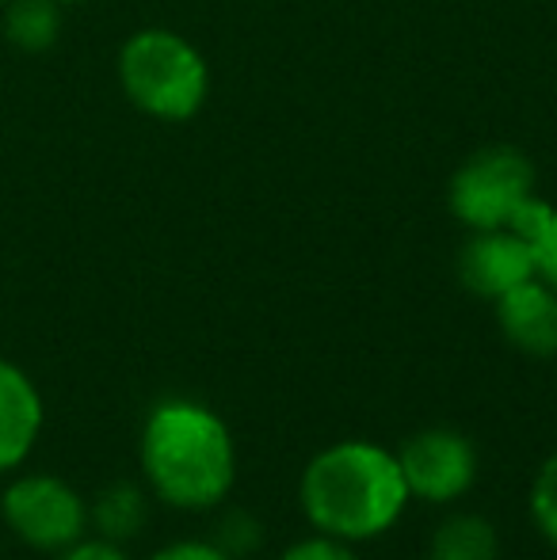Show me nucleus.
<instances>
[{
    "mask_svg": "<svg viewBox=\"0 0 557 560\" xmlns=\"http://www.w3.org/2000/svg\"><path fill=\"white\" fill-rule=\"evenodd\" d=\"M535 248L515 229H477L459 252V279L477 298H504L520 282L535 279Z\"/></svg>",
    "mask_w": 557,
    "mask_h": 560,
    "instance_id": "7",
    "label": "nucleus"
},
{
    "mask_svg": "<svg viewBox=\"0 0 557 560\" xmlns=\"http://www.w3.org/2000/svg\"><path fill=\"white\" fill-rule=\"evenodd\" d=\"M298 500L313 530L356 546L394 530L413 495L394 450L348 439L325 446L305 465Z\"/></svg>",
    "mask_w": 557,
    "mask_h": 560,
    "instance_id": "1",
    "label": "nucleus"
},
{
    "mask_svg": "<svg viewBox=\"0 0 557 560\" xmlns=\"http://www.w3.org/2000/svg\"><path fill=\"white\" fill-rule=\"evenodd\" d=\"M54 560H130L119 549V541H107V538H81L73 541L69 549L54 553Z\"/></svg>",
    "mask_w": 557,
    "mask_h": 560,
    "instance_id": "17",
    "label": "nucleus"
},
{
    "mask_svg": "<svg viewBox=\"0 0 557 560\" xmlns=\"http://www.w3.org/2000/svg\"><path fill=\"white\" fill-rule=\"evenodd\" d=\"M279 560H359V553L348 541L317 534V538H305V541H298V546H290Z\"/></svg>",
    "mask_w": 557,
    "mask_h": 560,
    "instance_id": "14",
    "label": "nucleus"
},
{
    "mask_svg": "<svg viewBox=\"0 0 557 560\" xmlns=\"http://www.w3.org/2000/svg\"><path fill=\"white\" fill-rule=\"evenodd\" d=\"M500 541L489 518L451 515L436 526L428 541V560H497Z\"/></svg>",
    "mask_w": 557,
    "mask_h": 560,
    "instance_id": "10",
    "label": "nucleus"
},
{
    "mask_svg": "<svg viewBox=\"0 0 557 560\" xmlns=\"http://www.w3.org/2000/svg\"><path fill=\"white\" fill-rule=\"evenodd\" d=\"M531 515L543 538L557 549V454H550L531 485Z\"/></svg>",
    "mask_w": 557,
    "mask_h": 560,
    "instance_id": "13",
    "label": "nucleus"
},
{
    "mask_svg": "<svg viewBox=\"0 0 557 560\" xmlns=\"http://www.w3.org/2000/svg\"><path fill=\"white\" fill-rule=\"evenodd\" d=\"M58 4H92V0H58Z\"/></svg>",
    "mask_w": 557,
    "mask_h": 560,
    "instance_id": "18",
    "label": "nucleus"
},
{
    "mask_svg": "<svg viewBox=\"0 0 557 560\" xmlns=\"http://www.w3.org/2000/svg\"><path fill=\"white\" fill-rule=\"evenodd\" d=\"M0 515L8 530L38 553H61L89 530V503L73 485L50 472L15 477L0 495Z\"/></svg>",
    "mask_w": 557,
    "mask_h": 560,
    "instance_id": "5",
    "label": "nucleus"
},
{
    "mask_svg": "<svg viewBox=\"0 0 557 560\" xmlns=\"http://www.w3.org/2000/svg\"><path fill=\"white\" fill-rule=\"evenodd\" d=\"M497 325L508 343L531 359L557 354V290L546 279H527L497 298Z\"/></svg>",
    "mask_w": 557,
    "mask_h": 560,
    "instance_id": "8",
    "label": "nucleus"
},
{
    "mask_svg": "<svg viewBox=\"0 0 557 560\" xmlns=\"http://www.w3.org/2000/svg\"><path fill=\"white\" fill-rule=\"evenodd\" d=\"M43 435V397L38 385L15 362L0 359V472L27 462Z\"/></svg>",
    "mask_w": 557,
    "mask_h": 560,
    "instance_id": "9",
    "label": "nucleus"
},
{
    "mask_svg": "<svg viewBox=\"0 0 557 560\" xmlns=\"http://www.w3.org/2000/svg\"><path fill=\"white\" fill-rule=\"evenodd\" d=\"M4 35L15 50H27V54L50 50L61 35V4L58 0H8Z\"/></svg>",
    "mask_w": 557,
    "mask_h": 560,
    "instance_id": "11",
    "label": "nucleus"
},
{
    "mask_svg": "<svg viewBox=\"0 0 557 560\" xmlns=\"http://www.w3.org/2000/svg\"><path fill=\"white\" fill-rule=\"evenodd\" d=\"M119 84L127 100L161 122H187L202 112L210 92L207 58L169 27H146L123 43Z\"/></svg>",
    "mask_w": 557,
    "mask_h": 560,
    "instance_id": "3",
    "label": "nucleus"
},
{
    "mask_svg": "<svg viewBox=\"0 0 557 560\" xmlns=\"http://www.w3.org/2000/svg\"><path fill=\"white\" fill-rule=\"evenodd\" d=\"M535 195V168L512 145H489L462 161V168L451 176V214L469 233L477 229H504L515 218V210Z\"/></svg>",
    "mask_w": 557,
    "mask_h": 560,
    "instance_id": "4",
    "label": "nucleus"
},
{
    "mask_svg": "<svg viewBox=\"0 0 557 560\" xmlns=\"http://www.w3.org/2000/svg\"><path fill=\"white\" fill-rule=\"evenodd\" d=\"M535 271H538V279H546L557 290V207L535 241Z\"/></svg>",
    "mask_w": 557,
    "mask_h": 560,
    "instance_id": "15",
    "label": "nucleus"
},
{
    "mask_svg": "<svg viewBox=\"0 0 557 560\" xmlns=\"http://www.w3.org/2000/svg\"><path fill=\"white\" fill-rule=\"evenodd\" d=\"M4 4H8V0H0V8H4Z\"/></svg>",
    "mask_w": 557,
    "mask_h": 560,
    "instance_id": "19",
    "label": "nucleus"
},
{
    "mask_svg": "<svg viewBox=\"0 0 557 560\" xmlns=\"http://www.w3.org/2000/svg\"><path fill=\"white\" fill-rule=\"evenodd\" d=\"M89 518L100 526V534L107 541H123L135 530H141V523H146V500H141L135 485H115L100 495Z\"/></svg>",
    "mask_w": 557,
    "mask_h": 560,
    "instance_id": "12",
    "label": "nucleus"
},
{
    "mask_svg": "<svg viewBox=\"0 0 557 560\" xmlns=\"http://www.w3.org/2000/svg\"><path fill=\"white\" fill-rule=\"evenodd\" d=\"M397 454L409 495L423 503H454L477 480V450L466 435L446 428H428L405 439Z\"/></svg>",
    "mask_w": 557,
    "mask_h": 560,
    "instance_id": "6",
    "label": "nucleus"
},
{
    "mask_svg": "<svg viewBox=\"0 0 557 560\" xmlns=\"http://www.w3.org/2000/svg\"><path fill=\"white\" fill-rule=\"evenodd\" d=\"M149 560H233V553H225L214 541H172V546L156 549Z\"/></svg>",
    "mask_w": 557,
    "mask_h": 560,
    "instance_id": "16",
    "label": "nucleus"
},
{
    "mask_svg": "<svg viewBox=\"0 0 557 560\" xmlns=\"http://www.w3.org/2000/svg\"><path fill=\"white\" fill-rule=\"evenodd\" d=\"M141 472L156 500L179 511H207L230 495L237 450L218 412L195 400H164L141 428Z\"/></svg>",
    "mask_w": 557,
    "mask_h": 560,
    "instance_id": "2",
    "label": "nucleus"
}]
</instances>
